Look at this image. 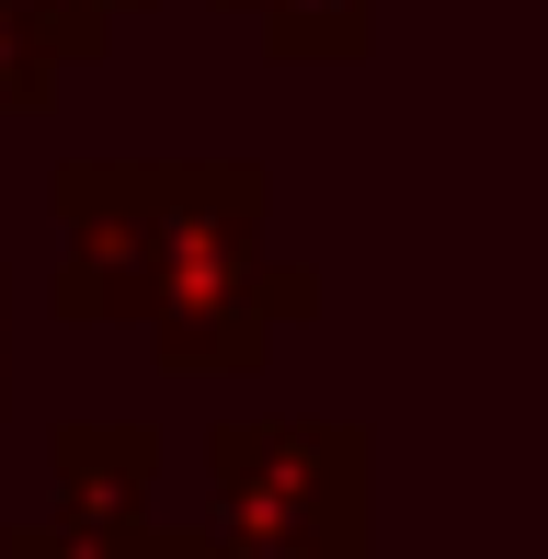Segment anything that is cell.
I'll use <instances>...</instances> for the list:
<instances>
[{
	"label": "cell",
	"instance_id": "6da1fadb",
	"mask_svg": "<svg viewBox=\"0 0 548 559\" xmlns=\"http://www.w3.org/2000/svg\"><path fill=\"white\" fill-rule=\"evenodd\" d=\"M217 537H263L297 559H366V435L355 423H229L206 445Z\"/></svg>",
	"mask_w": 548,
	"mask_h": 559
},
{
	"label": "cell",
	"instance_id": "7a4b0ae2",
	"mask_svg": "<svg viewBox=\"0 0 548 559\" xmlns=\"http://www.w3.org/2000/svg\"><path fill=\"white\" fill-rule=\"evenodd\" d=\"M58 514L104 525V537H160L148 525V479H160V435L148 423H58Z\"/></svg>",
	"mask_w": 548,
	"mask_h": 559
},
{
	"label": "cell",
	"instance_id": "3957f363",
	"mask_svg": "<svg viewBox=\"0 0 548 559\" xmlns=\"http://www.w3.org/2000/svg\"><path fill=\"white\" fill-rule=\"evenodd\" d=\"M0 559H148V537H104V525H81V514H35V525L0 537Z\"/></svg>",
	"mask_w": 548,
	"mask_h": 559
},
{
	"label": "cell",
	"instance_id": "277c9868",
	"mask_svg": "<svg viewBox=\"0 0 548 559\" xmlns=\"http://www.w3.org/2000/svg\"><path fill=\"white\" fill-rule=\"evenodd\" d=\"M148 559H297V548H263V537H217V525H183V537H148Z\"/></svg>",
	"mask_w": 548,
	"mask_h": 559
}]
</instances>
